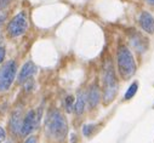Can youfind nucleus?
Masks as SVG:
<instances>
[{
	"mask_svg": "<svg viewBox=\"0 0 154 143\" xmlns=\"http://www.w3.org/2000/svg\"><path fill=\"white\" fill-rule=\"evenodd\" d=\"M45 127H46V133L50 138L55 141H63L66 138L68 126H67L66 119L60 112L52 111L49 113L46 118Z\"/></svg>",
	"mask_w": 154,
	"mask_h": 143,
	"instance_id": "f257e3e1",
	"label": "nucleus"
},
{
	"mask_svg": "<svg viewBox=\"0 0 154 143\" xmlns=\"http://www.w3.org/2000/svg\"><path fill=\"white\" fill-rule=\"evenodd\" d=\"M118 70L123 78H130L136 72V63L131 51L126 46H120L117 52Z\"/></svg>",
	"mask_w": 154,
	"mask_h": 143,
	"instance_id": "f03ea898",
	"label": "nucleus"
},
{
	"mask_svg": "<svg viewBox=\"0 0 154 143\" xmlns=\"http://www.w3.org/2000/svg\"><path fill=\"white\" fill-rule=\"evenodd\" d=\"M103 85H104V93L103 97L106 99V103L110 102L113 99V97L117 93L118 90V84L115 80V75H114V70L113 67L110 65V63L108 62L104 67V72H103Z\"/></svg>",
	"mask_w": 154,
	"mask_h": 143,
	"instance_id": "7ed1b4c3",
	"label": "nucleus"
},
{
	"mask_svg": "<svg viewBox=\"0 0 154 143\" xmlns=\"http://www.w3.org/2000/svg\"><path fill=\"white\" fill-rule=\"evenodd\" d=\"M17 65L14 61H9L0 70V91H6L14 83Z\"/></svg>",
	"mask_w": 154,
	"mask_h": 143,
	"instance_id": "20e7f679",
	"label": "nucleus"
},
{
	"mask_svg": "<svg viewBox=\"0 0 154 143\" xmlns=\"http://www.w3.org/2000/svg\"><path fill=\"white\" fill-rule=\"evenodd\" d=\"M28 28V21L23 12L16 15L8 26V33L11 38H17L22 35Z\"/></svg>",
	"mask_w": 154,
	"mask_h": 143,
	"instance_id": "39448f33",
	"label": "nucleus"
},
{
	"mask_svg": "<svg viewBox=\"0 0 154 143\" xmlns=\"http://www.w3.org/2000/svg\"><path fill=\"white\" fill-rule=\"evenodd\" d=\"M40 114L42 112H34V111H30L27 113V115L24 117L23 121H22V126H21V131L20 133L22 136H27L29 135L33 130H35V127L39 124V119H40Z\"/></svg>",
	"mask_w": 154,
	"mask_h": 143,
	"instance_id": "423d86ee",
	"label": "nucleus"
},
{
	"mask_svg": "<svg viewBox=\"0 0 154 143\" xmlns=\"http://www.w3.org/2000/svg\"><path fill=\"white\" fill-rule=\"evenodd\" d=\"M35 72H36V67L33 62H27L23 64L21 72H20V74H18V83L22 84V83H26L28 79H30L34 74H35Z\"/></svg>",
	"mask_w": 154,
	"mask_h": 143,
	"instance_id": "0eeeda50",
	"label": "nucleus"
},
{
	"mask_svg": "<svg viewBox=\"0 0 154 143\" xmlns=\"http://www.w3.org/2000/svg\"><path fill=\"white\" fill-rule=\"evenodd\" d=\"M140 26L142 27L144 32L153 34L154 33V17L149 12L143 11L140 16Z\"/></svg>",
	"mask_w": 154,
	"mask_h": 143,
	"instance_id": "6e6552de",
	"label": "nucleus"
},
{
	"mask_svg": "<svg viewBox=\"0 0 154 143\" xmlns=\"http://www.w3.org/2000/svg\"><path fill=\"white\" fill-rule=\"evenodd\" d=\"M86 97H88V102H89L90 108H95V107H97V104L100 103V99H101V91H100L98 86L97 85L91 86Z\"/></svg>",
	"mask_w": 154,
	"mask_h": 143,
	"instance_id": "1a4fd4ad",
	"label": "nucleus"
},
{
	"mask_svg": "<svg viewBox=\"0 0 154 143\" xmlns=\"http://www.w3.org/2000/svg\"><path fill=\"white\" fill-rule=\"evenodd\" d=\"M21 109H17L12 114V118H11V121H10V127H11V131L14 133H18L21 131V126H22V120H21Z\"/></svg>",
	"mask_w": 154,
	"mask_h": 143,
	"instance_id": "9d476101",
	"label": "nucleus"
},
{
	"mask_svg": "<svg viewBox=\"0 0 154 143\" xmlns=\"http://www.w3.org/2000/svg\"><path fill=\"white\" fill-rule=\"evenodd\" d=\"M86 101H88V97L84 92H79L78 93V97H76V102L74 104V112L80 115L84 113L85 111V105H86Z\"/></svg>",
	"mask_w": 154,
	"mask_h": 143,
	"instance_id": "9b49d317",
	"label": "nucleus"
},
{
	"mask_svg": "<svg viewBox=\"0 0 154 143\" xmlns=\"http://www.w3.org/2000/svg\"><path fill=\"white\" fill-rule=\"evenodd\" d=\"M130 40H131V44H132L134 49H136L138 52H143L146 50L147 44H146V41H142L143 40V37H141L138 33H135L132 37L130 38Z\"/></svg>",
	"mask_w": 154,
	"mask_h": 143,
	"instance_id": "f8f14e48",
	"label": "nucleus"
},
{
	"mask_svg": "<svg viewBox=\"0 0 154 143\" xmlns=\"http://www.w3.org/2000/svg\"><path fill=\"white\" fill-rule=\"evenodd\" d=\"M137 89H138V85H137V83H134V84H131L130 85V87L128 89V91H126V93H125V99H131L135 95H136V92H137Z\"/></svg>",
	"mask_w": 154,
	"mask_h": 143,
	"instance_id": "ddd939ff",
	"label": "nucleus"
},
{
	"mask_svg": "<svg viewBox=\"0 0 154 143\" xmlns=\"http://www.w3.org/2000/svg\"><path fill=\"white\" fill-rule=\"evenodd\" d=\"M66 109H67V112H72L74 109V99L72 96L66 98Z\"/></svg>",
	"mask_w": 154,
	"mask_h": 143,
	"instance_id": "4468645a",
	"label": "nucleus"
},
{
	"mask_svg": "<svg viewBox=\"0 0 154 143\" xmlns=\"http://www.w3.org/2000/svg\"><path fill=\"white\" fill-rule=\"evenodd\" d=\"M94 125L91 124V125H84V127H83V133H84V136H90L91 135V132L94 131Z\"/></svg>",
	"mask_w": 154,
	"mask_h": 143,
	"instance_id": "2eb2a0df",
	"label": "nucleus"
},
{
	"mask_svg": "<svg viewBox=\"0 0 154 143\" xmlns=\"http://www.w3.org/2000/svg\"><path fill=\"white\" fill-rule=\"evenodd\" d=\"M11 0H0V10H3L4 8H6L10 4Z\"/></svg>",
	"mask_w": 154,
	"mask_h": 143,
	"instance_id": "dca6fc26",
	"label": "nucleus"
},
{
	"mask_svg": "<svg viewBox=\"0 0 154 143\" xmlns=\"http://www.w3.org/2000/svg\"><path fill=\"white\" fill-rule=\"evenodd\" d=\"M5 138H6V132L3 127H0V142H3Z\"/></svg>",
	"mask_w": 154,
	"mask_h": 143,
	"instance_id": "f3484780",
	"label": "nucleus"
},
{
	"mask_svg": "<svg viewBox=\"0 0 154 143\" xmlns=\"http://www.w3.org/2000/svg\"><path fill=\"white\" fill-rule=\"evenodd\" d=\"M4 57H5V49L4 47H0V63L4 61Z\"/></svg>",
	"mask_w": 154,
	"mask_h": 143,
	"instance_id": "a211bd4d",
	"label": "nucleus"
},
{
	"mask_svg": "<svg viewBox=\"0 0 154 143\" xmlns=\"http://www.w3.org/2000/svg\"><path fill=\"white\" fill-rule=\"evenodd\" d=\"M24 143H36V137L35 136H30L29 138H27V141Z\"/></svg>",
	"mask_w": 154,
	"mask_h": 143,
	"instance_id": "6ab92c4d",
	"label": "nucleus"
},
{
	"mask_svg": "<svg viewBox=\"0 0 154 143\" xmlns=\"http://www.w3.org/2000/svg\"><path fill=\"white\" fill-rule=\"evenodd\" d=\"M5 20H6V15L5 14H3V15H0V27L3 26V23L5 22Z\"/></svg>",
	"mask_w": 154,
	"mask_h": 143,
	"instance_id": "aec40b11",
	"label": "nucleus"
},
{
	"mask_svg": "<svg viewBox=\"0 0 154 143\" xmlns=\"http://www.w3.org/2000/svg\"><path fill=\"white\" fill-rule=\"evenodd\" d=\"M146 2H147L149 5H153V6H154V0H146Z\"/></svg>",
	"mask_w": 154,
	"mask_h": 143,
	"instance_id": "412c9836",
	"label": "nucleus"
}]
</instances>
